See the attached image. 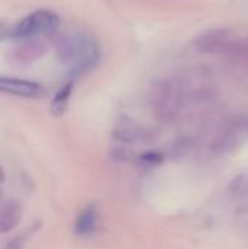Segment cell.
<instances>
[{"label":"cell","mask_w":248,"mask_h":249,"mask_svg":"<svg viewBox=\"0 0 248 249\" xmlns=\"http://www.w3.org/2000/svg\"><path fill=\"white\" fill-rule=\"evenodd\" d=\"M60 55L72 67V70L80 73L96 63L98 48L91 39L83 36H75L69 38L61 45Z\"/></svg>","instance_id":"6da1fadb"},{"label":"cell","mask_w":248,"mask_h":249,"mask_svg":"<svg viewBox=\"0 0 248 249\" xmlns=\"http://www.w3.org/2000/svg\"><path fill=\"white\" fill-rule=\"evenodd\" d=\"M58 16L47 9H39L26 18H23L13 29V35L18 38L34 36L39 34H47L58 26Z\"/></svg>","instance_id":"7a4b0ae2"},{"label":"cell","mask_w":248,"mask_h":249,"mask_svg":"<svg viewBox=\"0 0 248 249\" xmlns=\"http://www.w3.org/2000/svg\"><path fill=\"white\" fill-rule=\"evenodd\" d=\"M183 107V92L177 83L167 82L155 98V112L161 121H172Z\"/></svg>","instance_id":"3957f363"},{"label":"cell","mask_w":248,"mask_h":249,"mask_svg":"<svg viewBox=\"0 0 248 249\" xmlns=\"http://www.w3.org/2000/svg\"><path fill=\"white\" fill-rule=\"evenodd\" d=\"M247 123L244 121H234L222 130L216 140L213 142V150L216 153H227L231 152L237 144H240L247 136Z\"/></svg>","instance_id":"277c9868"},{"label":"cell","mask_w":248,"mask_h":249,"mask_svg":"<svg viewBox=\"0 0 248 249\" xmlns=\"http://www.w3.org/2000/svg\"><path fill=\"white\" fill-rule=\"evenodd\" d=\"M0 92L22 98H39L44 93V89L39 83L32 80L0 76Z\"/></svg>","instance_id":"5b68a950"},{"label":"cell","mask_w":248,"mask_h":249,"mask_svg":"<svg viewBox=\"0 0 248 249\" xmlns=\"http://www.w3.org/2000/svg\"><path fill=\"white\" fill-rule=\"evenodd\" d=\"M23 206L19 200L9 198L0 207V233H9L16 229L22 220Z\"/></svg>","instance_id":"8992f818"},{"label":"cell","mask_w":248,"mask_h":249,"mask_svg":"<svg viewBox=\"0 0 248 249\" xmlns=\"http://www.w3.org/2000/svg\"><path fill=\"white\" fill-rule=\"evenodd\" d=\"M98 222H99L98 207L95 204H88L76 217L75 233L77 236H89L96 231Z\"/></svg>","instance_id":"52a82bcc"},{"label":"cell","mask_w":248,"mask_h":249,"mask_svg":"<svg viewBox=\"0 0 248 249\" xmlns=\"http://www.w3.org/2000/svg\"><path fill=\"white\" fill-rule=\"evenodd\" d=\"M72 90H73V85L67 83L56 93V96L51 102V114L54 117H60L64 114L67 104H69V99H70V95H72Z\"/></svg>","instance_id":"ba28073f"},{"label":"cell","mask_w":248,"mask_h":249,"mask_svg":"<svg viewBox=\"0 0 248 249\" xmlns=\"http://www.w3.org/2000/svg\"><path fill=\"white\" fill-rule=\"evenodd\" d=\"M38 228H39V226H38V223H37V225H34L32 228L23 231L20 235L12 238L7 244H4L3 249H23L25 248V245H26V242H28V239L38 231Z\"/></svg>","instance_id":"9c48e42d"},{"label":"cell","mask_w":248,"mask_h":249,"mask_svg":"<svg viewBox=\"0 0 248 249\" xmlns=\"http://www.w3.org/2000/svg\"><path fill=\"white\" fill-rule=\"evenodd\" d=\"M140 160L142 162H145L146 165H153V166H156V165H161L164 160H165V156H164V153H161V152H155V150H151V152H145L142 156H140Z\"/></svg>","instance_id":"30bf717a"},{"label":"cell","mask_w":248,"mask_h":249,"mask_svg":"<svg viewBox=\"0 0 248 249\" xmlns=\"http://www.w3.org/2000/svg\"><path fill=\"white\" fill-rule=\"evenodd\" d=\"M4 179H6V174H4V169H3L1 165H0V184H3Z\"/></svg>","instance_id":"8fae6325"},{"label":"cell","mask_w":248,"mask_h":249,"mask_svg":"<svg viewBox=\"0 0 248 249\" xmlns=\"http://www.w3.org/2000/svg\"><path fill=\"white\" fill-rule=\"evenodd\" d=\"M1 198H3V190L0 188V201H1Z\"/></svg>","instance_id":"7c38bea8"}]
</instances>
